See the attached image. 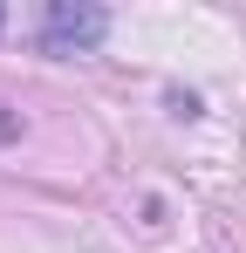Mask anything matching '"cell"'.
<instances>
[{"label":"cell","instance_id":"1","mask_svg":"<svg viewBox=\"0 0 246 253\" xmlns=\"http://www.w3.org/2000/svg\"><path fill=\"white\" fill-rule=\"evenodd\" d=\"M103 28H110L103 7H69V0H55L48 21H41V48H48V55H76V48L103 42Z\"/></svg>","mask_w":246,"mask_h":253},{"label":"cell","instance_id":"2","mask_svg":"<svg viewBox=\"0 0 246 253\" xmlns=\"http://www.w3.org/2000/svg\"><path fill=\"white\" fill-rule=\"evenodd\" d=\"M0 137H14V117H0Z\"/></svg>","mask_w":246,"mask_h":253}]
</instances>
